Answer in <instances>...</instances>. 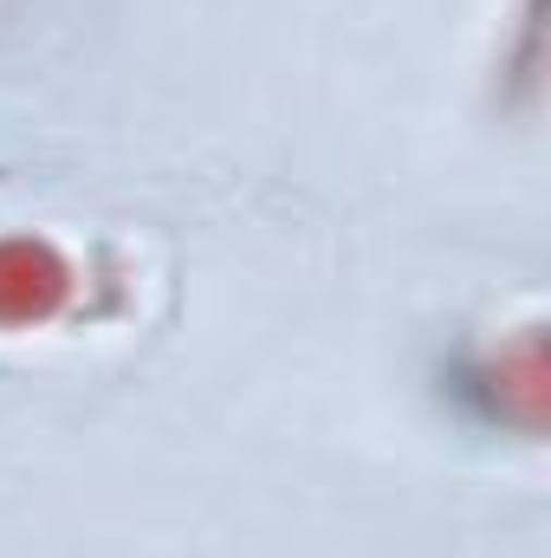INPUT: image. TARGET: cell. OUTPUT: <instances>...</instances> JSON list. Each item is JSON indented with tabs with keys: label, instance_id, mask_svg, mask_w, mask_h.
<instances>
[{
	"label": "cell",
	"instance_id": "obj_1",
	"mask_svg": "<svg viewBox=\"0 0 551 558\" xmlns=\"http://www.w3.org/2000/svg\"><path fill=\"white\" fill-rule=\"evenodd\" d=\"M118 312V267L46 228H0V331H65Z\"/></svg>",
	"mask_w": 551,
	"mask_h": 558
},
{
	"label": "cell",
	"instance_id": "obj_2",
	"mask_svg": "<svg viewBox=\"0 0 551 558\" xmlns=\"http://www.w3.org/2000/svg\"><path fill=\"white\" fill-rule=\"evenodd\" d=\"M454 403H467L480 422H519L539 428V338L526 331L506 351H467L454 364Z\"/></svg>",
	"mask_w": 551,
	"mask_h": 558
}]
</instances>
